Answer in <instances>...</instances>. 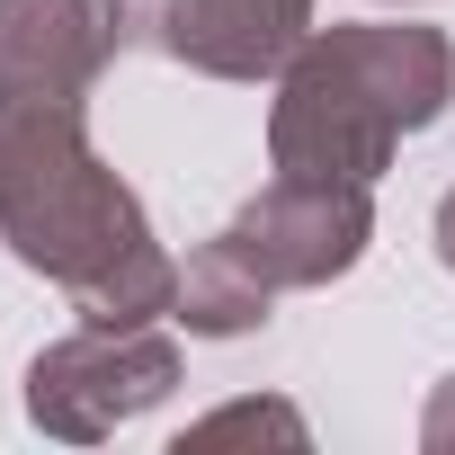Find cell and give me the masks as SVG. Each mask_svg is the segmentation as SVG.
Listing matches in <instances>:
<instances>
[{
  "mask_svg": "<svg viewBox=\"0 0 455 455\" xmlns=\"http://www.w3.org/2000/svg\"><path fill=\"white\" fill-rule=\"evenodd\" d=\"M125 0H0V108L19 99H90L125 54Z\"/></svg>",
  "mask_w": 455,
  "mask_h": 455,
  "instance_id": "obj_5",
  "label": "cell"
},
{
  "mask_svg": "<svg viewBox=\"0 0 455 455\" xmlns=\"http://www.w3.org/2000/svg\"><path fill=\"white\" fill-rule=\"evenodd\" d=\"M223 437H277V446H304V419L286 402H233V411H214L188 428V446H223Z\"/></svg>",
  "mask_w": 455,
  "mask_h": 455,
  "instance_id": "obj_8",
  "label": "cell"
},
{
  "mask_svg": "<svg viewBox=\"0 0 455 455\" xmlns=\"http://www.w3.org/2000/svg\"><path fill=\"white\" fill-rule=\"evenodd\" d=\"M419 446H428V455H455V375L437 384V402H428V419H419Z\"/></svg>",
  "mask_w": 455,
  "mask_h": 455,
  "instance_id": "obj_9",
  "label": "cell"
},
{
  "mask_svg": "<svg viewBox=\"0 0 455 455\" xmlns=\"http://www.w3.org/2000/svg\"><path fill=\"white\" fill-rule=\"evenodd\" d=\"M455 99V45L437 28H313L277 72L268 161L286 179H357L393 170V143L437 125Z\"/></svg>",
  "mask_w": 455,
  "mask_h": 455,
  "instance_id": "obj_2",
  "label": "cell"
},
{
  "mask_svg": "<svg viewBox=\"0 0 455 455\" xmlns=\"http://www.w3.org/2000/svg\"><path fill=\"white\" fill-rule=\"evenodd\" d=\"M0 242L19 251V268L54 277L81 322L179 313V268L152 242L143 196L99 161L81 99L0 108Z\"/></svg>",
  "mask_w": 455,
  "mask_h": 455,
  "instance_id": "obj_1",
  "label": "cell"
},
{
  "mask_svg": "<svg viewBox=\"0 0 455 455\" xmlns=\"http://www.w3.org/2000/svg\"><path fill=\"white\" fill-rule=\"evenodd\" d=\"M268 304H277V286L259 277V259L233 233H214L205 251H188V268H179V322L196 339H242V331L268 322Z\"/></svg>",
  "mask_w": 455,
  "mask_h": 455,
  "instance_id": "obj_7",
  "label": "cell"
},
{
  "mask_svg": "<svg viewBox=\"0 0 455 455\" xmlns=\"http://www.w3.org/2000/svg\"><path fill=\"white\" fill-rule=\"evenodd\" d=\"M437 259L455 268V188H446V205H437Z\"/></svg>",
  "mask_w": 455,
  "mask_h": 455,
  "instance_id": "obj_10",
  "label": "cell"
},
{
  "mask_svg": "<svg viewBox=\"0 0 455 455\" xmlns=\"http://www.w3.org/2000/svg\"><path fill=\"white\" fill-rule=\"evenodd\" d=\"M402 10H411V0H402Z\"/></svg>",
  "mask_w": 455,
  "mask_h": 455,
  "instance_id": "obj_11",
  "label": "cell"
},
{
  "mask_svg": "<svg viewBox=\"0 0 455 455\" xmlns=\"http://www.w3.org/2000/svg\"><path fill=\"white\" fill-rule=\"evenodd\" d=\"M313 36V0H161L152 45L205 81H268Z\"/></svg>",
  "mask_w": 455,
  "mask_h": 455,
  "instance_id": "obj_6",
  "label": "cell"
},
{
  "mask_svg": "<svg viewBox=\"0 0 455 455\" xmlns=\"http://www.w3.org/2000/svg\"><path fill=\"white\" fill-rule=\"evenodd\" d=\"M223 233L259 259L268 286H331V277H348L366 259L375 205H366L357 179H286L277 170L233 223H223Z\"/></svg>",
  "mask_w": 455,
  "mask_h": 455,
  "instance_id": "obj_4",
  "label": "cell"
},
{
  "mask_svg": "<svg viewBox=\"0 0 455 455\" xmlns=\"http://www.w3.org/2000/svg\"><path fill=\"white\" fill-rule=\"evenodd\" d=\"M170 393H179V339L161 322H81L28 366V419L63 446H99Z\"/></svg>",
  "mask_w": 455,
  "mask_h": 455,
  "instance_id": "obj_3",
  "label": "cell"
}]
</instances>
